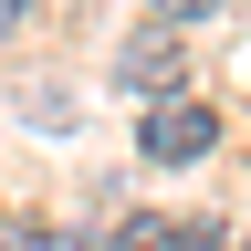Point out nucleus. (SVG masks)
Segmentation results:
<instances>
[{"label": "nucleus", "mask_w": 251, "mask_h": 251, "mask_svg": "<svg viewBox=\"0 0 251 251\" xmlns=\"http://www.w3.org/2000/svg\"><path fill=\"white\" fill-rule=\"evenodd\" d=\"M11 21H21V0H0V31H11Z\"/></svg>", "instance_id": "nucleus-8"}, {"label": "nucleus", "mask_w": 251, "mask_h": 251, "mask_svg": "<svg viewBox=\"0 0 251 251\" xmlns=\"http://www.w3.org/2000/svg\"><path fill=\"white\" fill-rule=\"evenodd\" d=\"M168 251H230V241H220L209 220H188V230H168Z\"/></svg>", "instance_id": "nucleus-4"}, {"label": "nucleus", "mask_w": 251, "mask_h": 251, "mask_svg": "<svg viewBox=\"0 0 251 251\" xmlns=\"http://www.w3.org/2000/svg\"><path fill=\"white\" fill-rule=\"evenodd\" d=\"M209 136H220V115H209V105H188V94H168V105L147 115V157H157V168H199Z\"/></svg>", "instance_id": "nucleus-1"}, {"label": "nucleus", "mask_w": 251, "mask_h": 251, "mask_svg": "<svg viewBox=\"0 0 251 251\" xmlns=\"http://www.w3.org/2000/svg\"><path fill=\"white\" fill-rule=\"evenodd\" d=\"M42 251H105V241H84V230H42Z\"/></svg>", "instance_id": "nucleus-7"}, {"label": "nucleus", "mask_w": 251, "mask_h": 251, "mask_svg": "<svg viewBox=\"0 0 251 251\" xmlns=\"http://www.w3.org/2000/svg\"><path fill=\"white\" fill-rule=\"evenodd\" d=\"M105 251H168V220H126V230H115Z\"/></svg>", "instance_id": "nucleus-3"}, {"label": "nucleus", "mask_w": 251, "mask_h": 251, "mask_svg": "<svg viewBox=\"0 0 251 251\" xmlns=\"http://www.w3.org/2000/svg\"><path fill=\"white\" fill-rule=\"evenodd\" d=\"M220 0H157V21H209Z\"/></svg>", "instance_id": "nucleus-5"}, {"label": "nucleus", "mask_w": 251, "mask_h": 251, "mask_svg": "<svg viewBox=\"0 0 251 251\" xmlns=\"http://www.w3.org/2000/svg\"><path fill=\"white\" fill-rule=\"evenodd\" d=\"M0 251H42V230H21V220H0Z\"/></svg>", "instance_id": "nucleus-6"}, {"label": "nucleus", "mask_w": 251, "mask_h": 251, "mask_svg": "<svg viewBox=\"0 0 251 251\" xmlns=\"http://www.w3.org/2000/svg\"><path fill=\"white\" fill-rule=\"evenodd\" d=\"M241 251H251V241H241Z\"/></svg>", "instance_id": "nucleus-9"}, {"label": "nucleus", "mask_w": 251, "mask_h": 251, "mask_svg": "<svg viewBox=\"0 0 251 251\" xmlns=\"http://www.w3.org/2000/svg\"><path fill=\"white\" fill-rule=\"evenodd\" d=\"M178 74H188L178 31H136V42L115 52V84H126V94H178Z\"/></svg>", "instance_id": "nucleus-2"}]
</instances>
